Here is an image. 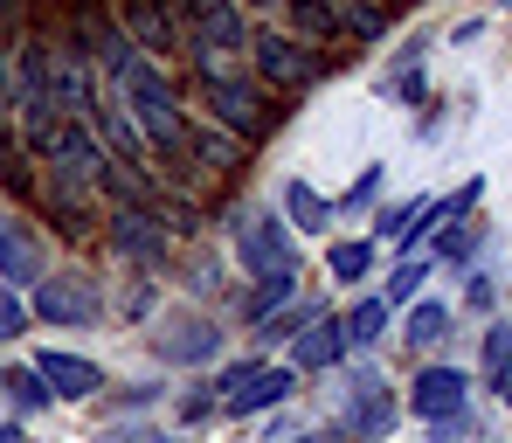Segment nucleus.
Listing matches in <instances>:
<instances>
[{
	"instance_id": "obj_1",
	"label": "nucleus",
	"mask_w": 512,
	"mask_h": 443,
	"mask_svg": "<svg viewBox=\"0 0 512 443\" xmlns=\"http://www.w3.org/2000/svg\"><path fill=\"white\" fill-rule=\"evenodd\" d=\"M180 97H187V111L215 118L222 132H236L250 146H263L284 125V111H291V97H277V90L263 84L250 70V56H215V49L187 56V90Z\"/></svg>"
},
{
	"instance_id": "obj_2",
	"label": "nucleus",
	"mask_w": 512,
	"mask_h": 443,
	"mask_svg": "<svg viewBox=\"0 0 512 443\" xmlns=\"http://www.w3.org/2000/svg\"><path fill=\"white\" fill-rule=\"evenodd\" d=\"M111 90H118L125 118L139 125V139L153 146V160L187 153V97H180V84H173V70L160 63V56H139Z\"/></svg>"
},
{
	"instance_id": "obj_3",
	"label": "nucleus",
	"mask_w": 512,
	"mask_h": 443,
	"mask_svg": "<svg viewBox=\"0 0 512 443\" xmlns=\"http://www.w3.org/2000/svg\"><path fill=\"white\" fill-rule=\"evenodd\" d=\"M0 77H7V111H14V132L21 146H35L49 125H56V84H49V35L28 28L0 49Z\"/></svg>"
},
{
	"instance_id": "obj_4",
	"label": "nucleus",
	"mask_w": 512,
	"mask_h": 443,
	"mask_svg": "<svg viewBox=\"0 0 512 443\" xmlns=\"http://www.w3.org/2000/svg\"><path fill=\"white\" fill-rule=\"evenodd\" d=\"M243 56H250V70L277 90V97H305V90L340 63V56H326V49L298 42L277 14H256V21H250V49H243Z\"/></svg>"
},
{
	"instance_id": "obj_5",
	"label": "nucleus",
	"mask_w": 512,
	"mask_h": 443,
	"mask_svg": "<svg viewBox=\"0 0 512 443\" xmlns=\"http://www.w3.org/2000/svg\"><path fill=\"white\" fill-rule=\"evenodd\" d=\"M215 49V56H243L250 49V7L243 0H187L180 14V56Z\"/></svg>"
},
{
	"instance_id": "obj_6",
	"label": "nucleus",
	"mask_w": 512,
	"mask_h": 443,
	"mask_svg": "<svg viewBox=\"0 0 512 443\" xmlns=\"http://www.w3.org/2000/svg\"><path fill=\"white\" fill-rule=\"evenodd\" d=\"M229 229H236V264L250 270V277H263V270H298V236L270 208H243Z\"/></svg>"
},
{
	"instance_id": "obj_7",
	"label": "nucleus",
	"mask_w": 512,
	"mask_h": 443,
	"mask_svg": "<svg viewBox=\"0 0 512 443\" xmlns=\"http://www.w3.org/2000/svg\"><path fill=\"white\" fill-rule=\"evenodd\" d=\"M35 160H42V174H63V180H90L97 187V167L111 160L104 146H97V132H90L84 118H56L35 146H28Z\"/></svg>"
},
{
	"instance_id": "obj_8",
	"label": "nucleus",
	"mask_w": 512,
	"mask_h": 443,
	"mask_svg": "<svg viewBox=\"0 0 512 443\" xmlns=\"http://www.w3.org/2000/svg\"><path fill=\"white\" fill-rule=\"evenodd\" d=\"M28 305H35V319H49V326H90V319L104 312V291H97L90 270H49L42 284H28Z\"/></svg>"
},
{
	"instance_id": "obj_9",
	"label": "nucleus",
	"mask_w": 512,
	"mask_h": 443,
	"mask_svg": "<svg viewBox=\"0 0 512 443\" xmlns=\"http://www.w3.org/2000/svg\"><path fill=\"white\" fill-rule=\"evenodd\" d=\"M104 243L132 270H167L173 264V236L160 229L153 208H111V215H104Z\"/></svg>"
},
{
	"instance_id": "obj_10",
	"label": "nucleus",
	"mask_w": 512,
	"mask_h": 443,
	"mask_svg": "<svg viewBox=\"0 0 512 443\" xmlns=\"http://www.w3.org/2000/svg\"><path fill=\"white\" fill-rule=\"evenodd\" d=\"M42 277H49V243H42V229L0 208V284L28 291V284H42Z\"/></svg>"
},
{
	"instance_id": "obj_11",
	"label": "nucleus",
	"mask_w": 512,
	"mask_h": 443,
	"mask_svg": "<svg viewBox=\"0 0 512 443\" xmlns=\"http://www.w3.org/2000/svg\"><path fill=\"white\" fill-rule=\"evenodd\" d=\"M243 153H250V139H236V132H222L215 118L187 111V160L215 180V187H229V180L243 174Z\"/></svg>"
},
{
	"instance_id": "obj_12",
	"label": "nucleus",
	"mask_w": 512,
	"mask_h": 443,
	"mask_svg": "<svg viewBox=\"0 0 512 443\" xmlns=\"http://www.w3.org/2000/svg\"><path fill=\"white\" fill-rule=\"evenodd\" d=\"M111 21L146 49V56H180V14H173L167 0H111Z\"/></svg>"
},
{
	"instance_id": "obj_13",
	"label": "nucleus",
	"mask_w": 512,
	"mask_h": 443,
	"mask_svg": "<svg viewBox=\"0 0 512 443\" xmlns=\"http://www.w3.org/2000/svg\"><path fill=\"white\" fill-rule=\"evenodd\" d=\"M388 423H395V402H388L381 374H374V367H367V374H353V381H346L340 437L346 443H381V437H388Z\"/></svg>"
},
{
	"instance_id": "obj_14",
	"label": "nucleus",
	"mask_w": 512,
	"mask_h": 443,
	"mask_svg": "<svg viewBox=\"0 0 512 443\" xmlns=\"http://www.w3.org/2000/svg\"><path fill=\"white\" fill-rule=\"evenodd\" d=\"M153 354L173 360V367H201V360L222 354V333H215V319H201V312H167L160 333H153Z\"/></svg>"
},
{
	"instance_id": "obj_15",
	"label": "nucleus",
	"mask_w": 512,
	"mask_h": 443,
	"mask_svg": "<svg viewBox=\"0 0 512 443\" xmlns=\"http://www.w3.org/2000/svg\"><path fill=\"white\" fill-rule=\"evenodd\" d=\"M464 395H471L464 367H423V374L409 381V409H416L423 423H443V416H457V409H464Z\"/></svg>"
},
{
	"instance_id": "obj_16",
	"label": "nucleus",
	"mask_w": 512,
	"mask_h": 443,
	"mask_svg": "<svg viewBox=\"0 0 512 443\" xmlns=\"http://www.w3.org/2000/svg\"><path fill=\"white\" fill-rule=\"evenodd\" d=\"M35 374L63 395V402H90L97 388H104V374H97V360L84 354H63V347H35Z\"/></svg>"
},
{
	"instance_id": "obj_17",
	"label": "nucleus",
	"mask_w": 512,
	"mask_h": 443,
	"mask_svg": "<svg viewBox=\"0 0 512 443\" xmlns=\"http://www.w3.org/2000/svg\"><path fill=\"white\" fill-rule=\"evenodd\" d=\"M340 360H346V326L333 312H319V319L291 340V367H298V374H326V367H340Z\"/></svg>"
},
{
	"instance_id": "obj_18",
	"label": "nucleus",
	"mask_w": 512,
	"mask_h": 443,
	"mask_svg": "<svg viewBox=\"0 0 512 443\" xmlns=\"http://www.w3.org/2000/svg\"><path fill=\"white\" fill-rule=\"evenodd\" d=\"M277 21H284L298 42H312V49H346L340 21H333V0H284Z\"/></svg>"
},
{
	"instance_id": "obj_19",
	"label": "nucleus",
	"mask_w": 512,
	"mask_h": 443,
	"mask_svg": "<svg viewBox=\"0 0 512 443\" xmlns=\"http://www.w3.org/2000/svg\"><path fill=\"white\" fill-rule=\"evenodd\" d=\"M291 388H298V367H256V374L229 395V402H222V409H229V416H256V409H277Z\"/></svg>"
},
{
	"instance_id": "obj_20",
	"label": "nucleus",
	"mask_w": 512,
	"mask_h": 443,
	"mask_svg": "<svg viewBox=\"0 0 512 443\" xmlns=\"http://www.w3.org/2000/svg\"><path fill=\"white\" fill-rule=\"evenodd\" d=\"M395 7L402 0H333V21H340L346 42H381L395 28Z\"/></svg>"
},
{
	"instance_id": "obj_21",
	"label": "nucleus",
	"mask_w": 512,
	"mask_h": 443,
	"mask_svg": "<svg viewBox=\"0 0 512 443\" xmlns=\"http://www.w3.org/2000/svg\"><path fill=\"white\" fill-rule=\"evenodd\" d=\"M333 215H340V208H333V201H326L312 180H291V187H284V222H291L298 236H319Z\"/></svg>"
},
{
	"instance_id": "obj_22",
	"label": "nucleus",
	"mask_w": 512,
	"mask_h": 443,
	"mask_svg": "<svg viewBox=\"0 0 512 443\" xmlns=\"http://www.w3.org/2000/svg\"><path fill=\"white\" fill-rule=\"evenodd\" d=\"M319 319V298H291V305H277L270 319H256V347H277V340H298L305 326Z\"/></svg>"
},
{
	"instance_id": "obj_23",
	"label": "nucleus",
	"mask_w": 512,
	"mask_h": 443,
	"mask_svg": "<svg viewBox=\"0 0 512 443\" xmlns=\"http://www.w3.org/2000/svg\"><path fill=\"white\" fill-rule=\"evenodd\" d=\"M340 326H346V354H367V347L388 333V298H360Z\"/></svg>"
},
{
	"instance_id": "obj_24",
	"label": "nucleus",
	"mask_w": 512,
	"mask_h": 443,
	"mask_svg": "<svg viewBox=\"0 0 512 443\" xmlns=\"http://www.w3.org/2000/svg\"><path fill=\"white\" fill-rule=\"evenodd\" d=\"M291 298H298V270H263L250 284V298H243V312H250V319H270V312L291 305Z\"/></svg>"
},
{
	"instance_id": "obj_25",
	"label": "nucleus",
	"mask_w": 512,
	"mask_h": 443,
	"mask_svg": "<svg viewBox=\"0 0 512 443\" xmlns=\"http://www.w3.org/2000/svg\"><path fill=\"white\" fill-rule=\"evenodd\" d=\"M374 257H381V243H374V236H353V243H333V250H326V270H333L340 284H360V277L374 270Z\"/></svg>"
},
{
	"instance_id": "obj_26",
	"label": "nucleus",
	"mask_w": 512,
	"mask_h": 443,
	"mask_svg": "<svg viewBox=\"0 0 512 443\" xmlns=\"http://www.w3.org/2000/svg\"><path fill=\"white\" fill-rule=\"evenodd\" d=\"M429 270H436V257H402V264L388 270V291H381V298H388V305H416V298H423V284H429Z\"/></svg>"
},
{
	"instance_id": "obj_27",
	"label": "nucleus",
	"mask_w": 512,
	"mask_h": 443,
	"mask_svg": "<svg viewBox=\"0 0 512 443\" xmlns=\"http://www.w3.org/2000/svg\"><path fill=\"white\" fill-rule=\"evenodd\" d=\"M443 333H450V312H443L436 298H416V305H409V326H402V340L423 354V347H436Z\"/></svg>"
},
{
	"instance_id": "obj_28",
	"label": "nucleus",
	"mask_w": 512,
	"mask_h": 443,
	"mask_svg": "<svg viewBox=\"0 0 512 443\" xmlns=\"http://www.w3.org/2000/svg\"><path fill=\"white\" fill-rule=\"evenodd\" d=\"M506 374H512V326L499 319V326L485 333V381H492V388H506Z\"/></svg>"
},
{
	"instance_id": "obj_29",
	"label": "nucleus",
	"mask_w": 512,
	"mask_h": 443,
	"mask_svg": "<svg viewBox=\"0 0 512 443\" xmlns=\"http://www.w3.org/2000/svg\"><path fill=\"white\" fill-rule=\"evenodd\" d=\"M0 381H7V395H14L21 409H42V402H56V388H49L35 367H14V374H0Z\"/></svg>"
},
{
	"instance_id": "obj_30",
	"label": "nucleus",
	"mask_w": 512,
	"mask_h": 443,
	"mask_svg": "<svg viewBox=\"0 0 512 443\" xmlns=\"http://www.w3.org/2000/svg\"><path fill=\"white\" fill-rule=\"evenodd\" d=\"M381 187H388V167H367V174L346 187V201H333V208H340V215H360L367 201H381Z\"/></svg>"
},
{
	"instance_id": "obj_31",
	"label": "nucleus",
	"mask_w": 512,
	"mask_h": 443,
	"mask_svg": "<svg viewBox=\"0 0 512 443\" xmlns=\"http://www.w3.org/2000/svg\"><path fill=\"white\" fill-rule=\"evenodd\" d=\"M464 250H471V229H464V222H443V229H436V257H443V264H457Z\"/></svg>"
},
{
	"instance_id": "obj_32",
	"label": "nucleus",
	"mask_w": 512,
	"mask_h": 443,
	"mask_svg": "<svg viewBox=\"0 0 512 443\" xmlns=\"http://www.w3.org/2000/svg\"><path fill=\"white\" fill-rule=\"evenodd\" d=\"M14 333H28V312L14 298H0V340H14Z\"/></svg>"
},
{
	"instance_id": "obj_33",
	"label": "nucleus",
	"mask_w": 512,
	"mask_h": 443,
	"mask_svg": "<svg viewBox=\"0 0 512 443\" xmlns=\"http://www.w3.org/2000/svg\"><path fill=\"white\" fill-rule=\"evenodd\" d=\"M104 443H180V437H167V430H111Z\"/></svg>"
},
{
	"instance_id": "obj_34",
	"label": "nucleus",
	"mask_w": 512,
	"mask_h": 443,
	"mask_svg": "<svg viewBox=\"0 0 512 443\" xmlns=\"http://www.w3.org/2000/svg\"><path fill=\"white\" fill-rule=\"evenodd\" d=\"M125 312H132V319H146V312H153V284H146V277L132 284V298H125Z\"/></svg>"
},
{
	"instance_id": "obj_35",
	"label": "nucleus",
	"mask_w": 512,
	"mask_h": 443,
	"mask_svg": "<svg viewBox=\"0 0 512 443\" xmlns=\"http://www.w3.org/2000/svg\"><path fill=\"white\" fill-rule=\"evenodd\" d=\"M250 374H256V360H236V367H222V381H215V388H229V395H236Z\"/></svg>"
},
{
	"instance_id": "obj_36",
	"label": "nucleus",
	"mask_w": 512,
	"mask_h": 443,
	"mask_svg": "<svg viewBox=\"0 0 512 443\" xmlns=\"http://www.w3.org/2000/svg\"><path fill=\"white\" fill-rule=\"evenodd\" d=\"M464 298H471V312H485V305H492V277H471Z\"/></svg>"
},
{
	"instance_id": "obj_37",
	"label": "nucleus",
	"mask_w": 512,
	"mask_h": 443,
	"mask_svg": "<svg viewBox=\"0 0 512 443\" xmlns=\"http://www.w3.org/2000/svg\"><path fill=\"white\" fill-rule=\"evenodd\" d=\"M14 146V111H7V77H0V153Z\"/></svg>"
},
{
	"instance_id": "obj_38",
	"label": "nucleus",
	"mask_w": 512,
	"mask_h": 443,
	"mask_svg": "<svg viewBox=\"0 0 512 443\" xmlns=\"http://www.w3.org/2000/svg\"><path fill=\"white\" fill-rule=\"evenodd\" d=\"M187 291H215V264H194V270H187Z\"/></svg>"
},
{
	"instance_id": "obj_39",
	"label": "nucleus",
	"mask_w": 512,
	"mask_h": 443,
	"mask_svg": "<svg viewBox=\"0 0 512 443\" xmlns=\"http://www.w3.org/2000/svg\"><path fill=\"white\" fill-rule=\"evenodd\" d=\"M243 7H256V14H277V7H284V0H243Z\"/></svg>"
},
{
	"instance_id": "obj_40",
	"label": "nucleus",
	"mask_w": 512,
	"mask_h": 443,
	"mask_svg": "<svg viewBox=\"0 0 512 443\" xmlns=\"http://www.w3.org/2000/svg\"><path fill=\"white\" fill-rule=\"evenodd\" d=\"M0 443H21V430H14V423H0Z\"/></svg>"
},
{
	"instance_id": "obj_41",
	"label": "nucleus",
	"mask_w": 512,
	"mask_h": 443,
	"mask_svg": "<svg viewBox=\"0 0 512 443\" xmlns=\"http://www.w3.org/2000/svg\"><path fill=\"white\" fill-rule=\"evenodd\" d=\"M499 395H506V402H512V374H506V388H499Z\"/></svg>"
},
{
	"instance_id": "obj_42",
	"label": "nucleus",
	"mask_w": 512,
	"mask_h": 443,
	"mask_svg": "<svg viewBox=\"0 0 512 443\" xmlns=\"http://www.w3.org/2000/svg\"><path fill=\"white\" fill-rule=\"evenodd\" d=\"M506 7H512V0H506Z\"/></svg>"
}]
</instances>
